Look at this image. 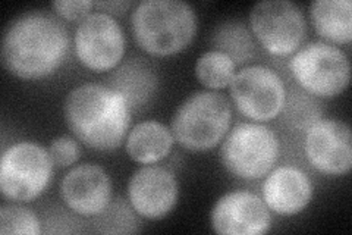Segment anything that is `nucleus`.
<instances>
[{"label":"nucleus","mask_w":352,"mask_h":235,"mask_svg":"<svg viewBox=\"0 0 352 235\" xmlns=\"http://www.w3.org/2000/svg\"><path fill=\"white\" fill-rule=\"evenodd\" d=\"M68 50V30L59 18L44 10L15 17L3 32L2 62L22 80H41L56 72Z\"/></svg>","instance_id":"obj_1"},{"label":"nucleus","mask_w":352,"mask_h":235,"mask_svg":"<svg viewBox=\"0 0 352 235\" xmlns=\"http://www.w3.org/2000/svg\"><path fill=\"white\" fill-rule=\"evenodd\" d=\"M66 125L74 136L96 150H113L122 144L131 108L113 88L87 83L72 88L65 99Z\"/></svg>","instance_id":"obj_2"},{"label":"nucleus","mask_w":352,"mask_h":235,"mask_svg":"<svg viewBox=\"0 0 352 235\" xmlns=\"http://www.w3.org/2000/svg\"><path fill=\"white\" fill-rule=\"evenodd\" d=\"M138 46L154 56L175 54L194 40L197 15L182 0H142L131 15Z\"/></svg>","instance_id":"obj_3"},{"label":"nucleus","mask_w":352,"mask_h":235,"mask_svg":"<svg viewBox=\"0 0 352 235\" xmlns=\"http://www.w3.org/2000/svg\"><path fill=\"white\" fill-rule=\"evenodd\" d=\"M232 121L226 96L213 90L195 92L173 114L170 130L175 141L191 152L210 150L223 140Z\"/></svg>","instance_id":"obj_4"},{"label":"nucleus","mask_w":352,"mask_h":235,"mask_svg":"<svg viewBox=\"0 0 352 235\" xmlns=\"http://www.w3.org/2000/svg\"><path fill=\"white\" fill-rule=\"evenodd\" d=\"M280 143L270 127L260 122H239L220 147V161L241 180H258L278 162Z\"/></svg>","instance_id":"obj_5"},{"label":"nucleus","mask_w":352,"mask_h":235,"mask_svg":"<svg viewBox=\"0 0 352 235\" xmlns=\"http://www.w3.org/2000/svg\"><path fill=\"white\" fill-rule=\"evenodd\" d=\"M289 71L305 92L316 97H335L351 80V63L345 52L326 41H311L296 50Z\"/></svg>","instance_id":"obj_6"},{"label":"nucleus","mask_w":352,"mask_h":235,"mask_svg":"<svg viewBox=\"0 0 352 235\" xmlns=\"http://www.w3.org/2000/svg\"><path fill=\"white\" fill-rule=\"evenodd\" d=\"M53 159L34 141H19L8 147L0 161V190L9 200L28 203L46 190L53 176Z\"/></svg>","instance_id":"obj_7"},{"label":"nucleus","mask_w":352,"mask_h":235,"mask_svg":"<svg viewBox=\"0 0 352 235\" xmlns=\"http://www.w3.org/2000/svg\"><path fill=\"white\" fill-rule=\"evenodd\" d=\"M251 32L274 56L298 50L307 32V22L298 5L289 0H263L250 12Z\"/></svg>","instance_id":"obj_8"},{"label":"nucleus","mask_w":352,"mask_h":235,"mask_svg":"<svg viewBox=\"0 0 352 235\" xmlns=\"http://www.w3.org/2000/svg\"><path fill=\"white\" fill-rule=\"evenodd\" d=\"M229 92L241 114L256 122L276 118L286 97L280 75L266 65H250L238 71L229 84Z\"/></svg>","instance_id":"obj_9"},{"label":"nucleus","mask_w":352,"mask_h":235,"mask_svg":"<svg viewBox=\"0 0 352 235\" xmlns=\"http://www.w3.org/2000/svg\"><path fill=\"white\" fill-rule=\"evenodd\" d=\"M125 32L113 15L97 10L75 30L74 46L80 62L94 72L113 70L124 58Z\"/></svg>","instance_id":"obj_10"},{"label":"nucleus","mask_w":352,"mask_h":235,"mask_svg":"<svg viewBox=\"0 0 352 235\" xmlns=\"http://www.w3.org/2000/svg\"><path fill=\"white\" fill-rule=\"evenodd\" d=\"M308 162L326 175H345L352 167L351 128L344 121L318 119L305 131Z\"/></svg>","instance_id":"obj_11"},{"label":"nucleus","mask_w":352,"mask_h":235,"mask_svg":"<svg viewBox=\"0 0 352 235\" xmlns=\"http://www.w3.org/2000/svg\"><path fill=\"white\" fill-rule=\"evenodd\" d=\"M212 227L222 235H260L272 225L270 209L264 200L247 190L220 197L212 209Z\"/></svg>","instance_id":"obj_12"},{"label":"nucleus","mask_w":352,"mask_h":235,"mask_svg":"<svg viewBox=\"0 0 352 235\" xmlns=\"http://www.w3.org/2000/svg\"><path fill=\"white\" fill-rule=\"evenodd\" d=\"M179 197V183L164 166H141L128 183V200L138 215L160 219L169 215Z\"/></svg>","instance_id":"obj_13"},{"label":"nucleus","mask_w":352,"mask_h":235,"mask_svg":"<svg viewBox=\"0 0 352 235\" xmlns=\"http://www.w3.org/2000/svg\"><path fill=\"white\" fill-rule=\"evenodd\" d=\"M60 197L76 215L96 218L112 201V180L100 165L82 163L63 176Z\"/></svg>","instance_id":"obj_14"},{"label":"nucleus","mask_w":352,"mask_h":235,"mask_svg":"<svg viewBox=\"0 0 352 235\" xmlns=\"http://www.w3.org/2000/svg\"><path fill=\"white\" fill-rule=\"evenodd\" d=\"M263 200L274 214L294 216L313 198V183L302 170L292 165L274 167L263 183Z\"/></svg>","instance_id":"obj_15"},{"label":"nucleus","mask_w":352,"mask_h":235,"mask_svg":"<svg viewBox=\"0 0 352 235\" xmlns=\"http://www.w3.org/2000/svg\"><path fill=\"white\" fill-rule=\"evenodd\" d=\"M156 85V72L144 58H131L109 78V87L122 96L129 108L146 105Z\"/></svg>","instance_id":"obj_16"},{"label":"nucleus","mask_w":352,"mask_h":235,"mask_svg":"<svg viewBox=\"0 0 352 235\" xmlns=\"http://www.w3.org/2000/svg\"><path fill=\"white\" fill-rule=\"evenodd\" d=\"M173 134L159 121L147 119L132 128L126 137V152L132 161L153 165L166 158L173 147Z\"/></svg>","instance_id":"obj_17"},{"label":"nucleus","mask_w":352,"mask_h":235,"mask_svg":"<svg viewBox=\"0 0 352 235\" xmlns=\"http://www.w3.org/2000/svg\"><path fill=\"white\" fill-rule=\"evenodd\" d=\"M310 18L323 39L348 44L352 39V3L349 0H314Z\"/></svg>","instance_id":"obj_18"},{"label":"nucleus","mask_w":352,"mask_h":235,"mask_svg":"<svg viewBox=\"0 0 352 235\" xmlns=\"http://www.w3.org/2000/svg\"><path fill=\"white\" fill-rule=\"evenodd\" d=\"M212 43L216 50L226 53L235 65L248 62L256 56L252 32L239 19H228L219 24L212 34Z\"/></svg>","instance_id":"obj_19"},{"label":"nucleus","mask_w":352,"mask_h":235,"mask_svg":"<svg viewBox=\"0 0 352 235\" xmlns=\"http://www.w3.org/2000/svg\"><path fill=\"white\" fill-rule=\"evenodd\" d=\"M282 115L286 124L291 128L307 131L318 119H322L323 109L322 103L318 102V99L314 94L296 85L286 90Z\"/></svg>","instance_id":"obj_20"},{"label":"nucleus","mask_w":352,"mask_h":235,"mask_svg":"<svg viewBox=\"0 0 352 235\" xmlns=\"http://www.w3.org/2000/svg\"><path fill=\"white\" fill-rule=\"evenodd\" d=\"M235 71V62L226 53L216 49L204 52L195 62L197 80L210 90L229 87L236 74Z\"/></svg>","instance_id":"obj_21"},{"label":"nucleus","mask_w":352,"mask_h":235,"mask_svg":"<svg viewBox=\"0 0 352 235\" xmlns=\"http://www.w3.org/2000/svg\"><path fill=\"white\" fill-rule=\"evenodd\" d=\"M41 222L31 209L21 205H3L0 207V234L38 235Z\"/></svg>","instance_id":"obj_22"},{"label":"nucleus","mask_w":352,"mask_h":235,"mask_svg":"<svg viewBox=\"0 0 352 235\" xmlns=\"http://www.w3.org/2000/svg\"><path fill=\"white\" fill-rule=\"evenodd\" d=\"M96 218L98 225L97 232L131 234L138 231V222L122 198H116L113 203L110 201V205Z\"/></svg>","instance_id":"obj_23"},{"label":"nucleus","mask_w":352,"mask_h":235,"mask_svg":"<svg viewBox=\"0 0 352 235\" xmlns=\"http://www.w3.org/2000/svg\"><path fill=\"white\" fill-rule=\"evenodd\" d=\"M49 153L54 165L59 167H68L80 159L81 149L75 139L69 136H60L52 140L49 145Z\"/></svg>","instance_id":"obj_24"},{"label":"nucleus","mask_w":352,"mask_h":235,"mask_svg":"<svg viewBox=\"0 0 352 235\" xmlns=\"http://www.w3.org/2000/svg\"><path fill=\"white\" fill-rule=\"evenodd\" d=\"M94 2H90V0H56V2L52 3L54 12L59 17L68 21L80 22L91 14Z\"/></svg>","instance_id":"obj_25"},{"label":"nucleus","mask_w":352,"mask_h":235,"mask_svg":"<svg viewBox=\"0 0 352 235\" xmlns=\"http://www.w3.org/2000/svg\"><path fill=\"white\" fill-rule=\"evenodd\" d=\"M132 2L128 0H113V2H94L96 8H102L103 12L112 15V14H124L126 9H129Z\"/></svg>","instance_id":"obj_26"}]
</instances>
